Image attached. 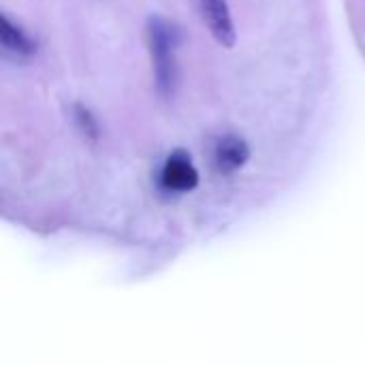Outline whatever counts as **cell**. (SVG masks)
Here are the masks:
<instances>
[{"instance_id": "obj_1", "label": "cell", "mask_w": 365, "mask_h": 365, "mask_svg": "<svg viewBox=\"0 0 365 365\" xmlns=\"http://www.w3.org/2000/svg\"><path fill=\"white\" fill-rule=\"evenodd\" d=\"M148 50L152 56V71L156 88L160 94H173L178 81V48H180V28L171 20L162 15H152L145 24Z\"/></svg>"}, {"instance_id": "obj_2", "label": "cell", "mask_w": 365, "mask_h": 365, "mask_svg": "<svg viewBox=\"0 0 365 365\" xmlns=\"http://www.w3.org/2000/svg\"><path fill=\"white\" fill-rule=\"evenodd\" d=\"M160 184L169 192H192L199 186V171L186 150H176L167 156L160 171Z\"/></svg>"}, {"instance_id": "obj_3", "label": "cell", "mask_w": 365, "mask_h": 365, "mask_svg": "<svg viewBox=\"0 0 365 365\" xmlns=\"http://www.w3.org/2000/svg\"><path fill=\"white\" fill-rule=\"evenodd\" d=\"M203 22L208 24L212 36L224 48H233L235 43V24L229 9V0H196Z\"/></svg>"}, {"instance_id": "obj_4", "label": "cell", "mask_w": 365, "mask_h": 365, "mask_svg": "<svg viewBox=\"0 0 365 365\" xmlns=\"http://www.w3.org/2000/svg\"><path fill=\"white\" fill-rule=\"evenodd\" d=\"M250 158V148L237 135H227L216 143L214 150V162L220 173H233L241 169Z\"/></svg>"}, {"instance_id": "obj_5", "label": "cell", "mask_w": 365, "mask_h": 365, "mask_svg": "<svg viewBox=\"0 0 365 365\" xmlns=\"http://www.w3.org/2000/svg\"><path fill=\"white\" fill-rule=\"evenodd\" d=\"M0 24H3V45H5V50L13 52L15 56H24V58H28L36 52V43L32 41V36L22 26L11 22L7 13H3Z\"/></svg>"}, {"instance_id": "obj_6", "label": "cell", "mask_w": 365, "mask_h": 365, "mask_svg": "<svg viewBox=\"0 0 365 365\" xmlns=\"http://www.w3.org/2000/svg\"><path fill=\"white\" fill-rule=\"evenodd\" d=\"M75 120H77L79 129L84 131L90 139H96L99 137V124H96V120H94V115L90 113L88 107L75 105Z\"/></svg>"}]
</instances>
